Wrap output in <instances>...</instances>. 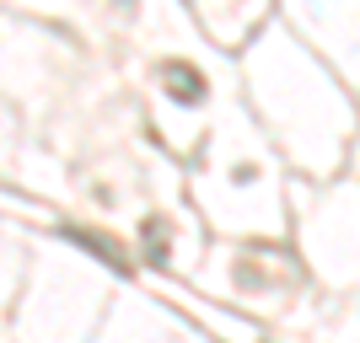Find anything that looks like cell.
Listing matches in <instances>:
<instances>
[{
	"mask_svg": "<svg viewBox=\"0 0 360 343\" xmlns=\"http://www.w3.org/2000/svg\"><path fill=\"white\" fill-rule=\"evenodd\" d=\"M156 75H162V86L172 91L178 102H205V75H199L194 65H178V60H167Z\"/></svg>",
	"mask_w": 360,
	"mask_h": 343,
	"instance_id": "1",
	"label": "cell"
},
{
	"mask_svg": "<svg viewBox=\"0 0 360 343\" xmlns=\"http://www.w3.org/2000/svg\"><path fill=\"white\" fill-rule=\"evenodd\" d=\"M70 236L81 241V247H91L97 257H108L113 269H129V263H124V253H119V241H103V236H91V231H70Z\"/></svg>",
	"mask_w": 360,
	"mask_h": 343,
	"instance_id": "2",
	"label": "cell"
},
{
	"mask_svg": "<svg viewBox=\"0 0 360 343\" xmlns=\"http://www.w3.org/2000/svg\"><path fill=\"white\" fill-rule=\"evenodd\" d=\"M146 247H150V263H167V231L162 225H146Z\"/></svg>",
	"mask_w": 360,
	"mask_h": 343,
	"instance_id": "3",
	"label": "cell"
}]
</instances>
